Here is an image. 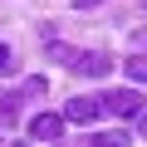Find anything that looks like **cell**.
<instances>
[{
  "label": "cell",
  "mask_w": 147,
  "mask_h": 147,
  "mask_svg": "<svg viewBox=\"0 0 147 147\" xmlns=\"http://www.w3.org/2000/svg\"><path fill=\"white\" fill-rule=\"evenodd\" d=\"M103 113H118V118H142V93H137V88L103 93Z\"/></svg>",
  "instance_id": "cell-1"
},
{
  "label": "cell",
  "mask_w": 147,
  "mask_h": 147,
  "mask_svg": "<svg viewBox=\"0 0 147 147\" xmlns=\"http://www.w3.org/2000/svg\"><path fill=\"white\" fill-rule=\"evenodd\" d=\"M98 113H103V93H98V98H69L64 123H93Z\"/></svg>",
  "instance_id": "cell-2"
},
{
  "label": "cell",
  "mask_w": 147,
  "mask_h": 147,
  "mask_svg": "<svg viewBox=\"0 0 147 147\" xmlns=\"http://www.w3.org/2000/svg\"><path fill=\"white\" fill-rule=\"evenodd\" d=\"M64 132V118L59 113H39V118H30V137H39V142H54Z\"/></svg>",
  "instance_id": "cell-3"
},
{
  "label": "cell",
  "mask_w": 147,
  "mask_h": 147,
  "mask_svg": "<svg viewBox=\"0 0 147 147\" xmlns=\"http://www.w3.org/2000/svg\"><path fill=\"white\" fill-rule=\"evenodd\" d=\"M79 74H88V79H103V74L113 69V59H103V54H79V64H74Z\"/></svg>",
  "instance_id": "cell-4"
},
{
  "label": "cell",
  "mask_w": 147,
  "mask_h": 147,
  "mask_svg": "<svg viewBox=\"0 0 147 147\" xmlns=\"http://www.w3.org/2000/svg\"><path fill=\"white\" fill-rule=\"evenodd\" d=\"M127 142H132L127 132H98L93 137V147H127Z\"/></svg>",
  "instance_id": "cell-5"
},
{
  "label": "cell",
  "mask_w": 147,
  "mask_h": 147,
  "mask_svg": "<svg viewBox=\"0 0 147 147\" xmlns=\"http://www.w3.org/2000/svg\"><path fill=\"white\" fill-rule=\"evenodd\" d=\"M127 79H132V84H147V59H142V54L127 59Z\"/></svg>",
  "instance_id": "cell-6"
},
{
  "label": "cell",
  "mask_w": 147,
  "mask_h": 147,
  "mask_svg": "<svg viewBox=\"0 0 147 147\" xmlns=\"http://www.w3.org/2000/svg\"><path fill=\"white\" fill-rule=\"evenodd\" d=\"M0 74H15V54H10L5 44H0Z\"/></svg>",
  "instance_id": "cell-7"
},
{
  "label": "cell",
  "mask_w": 147,
  "mask_h": 147,
  "mask_svg": "<svg viewBox=\"0 0 147 147\" xmlns=\"http://www.w3.org/2000/svg\"><path fill=\"white\" fill-rule=\"evenodd\" d=\"M79 5H84V10H88V5H98V0H79Z\"/></svg>",
  "instance_id": "cell-8"
},
{
  "label": "cell",
  "mask_w": 147,
  "mask_h": 147,
  "mask_svg": "<svg viewBox=\"0 0 147 147\" xmlns=\"http://www.w3.org/2000/svg\"><path fill=\"white\" fill-rule=\"evenodd\" d=\"M137 127H142V132H147V113H142V123H137Z\"/></svg>",
  "instance_id": "cell-9"
}]
</instances>
